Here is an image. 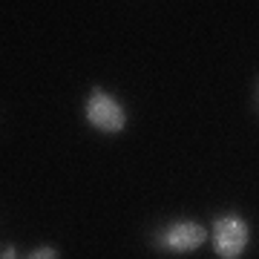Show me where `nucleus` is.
<instances>
[{
	"label": "nucleus",
	"mask_w": 259,
	"mask_h": 259,
	"mask_svg": "<svg viewBox=\"0 0 259 259\" xmlns=\"http://www.w3.org/2000/svg\"><path fill=\"white\" fill-rule=\"evenodd\" d=\"M207 242V231L199 222H173L161 233V245L170 253H190Z\"/></svg>",
	"instance_id": "obj_3"
},
{
	"label": "nucleus",
	"mask_w": 259,
	"mask_h": 259,
	"mask_svg": "<svg viewBox=\"0 0 259 259\" xmlns=\"http://www.w3.org/2000/svg\"><path fill=\"white\" fill-rule=\"evenodd\" d=\"M0 259H20V256H18V250H15V245H3Z\"/></svg>",
	"instance_id": "obj_5"
},
{
	"label": "nucleus",
	"mask_w": 259,
	"mask_h": 259,
	"mask_svg": "<svg viewBox=\"0 0 259 259\" xmlns=\"http://www.w3.org/2000/svg\"><path fill=\"white\" fill-rule=\"evenodd\" d=\"M250 228L236 213H225L213 222V250L219 259H236L248 248Z\"/></svg>",
	"instance_id": "obj_1"
},
{
	"label": "nucleus",
	"mask_w": 259,
	"mask_h": 259,
	"mask_svg": "<svg viewBox=\"0 0 259 259\" xmlns=\"http://www.w3.org/2000/svg\"><path fill=\"white\" fill-rule=\"evenodd\" d=\"M26 259H58V250H55V248H47V245H44V248H35Z\"/></svg>",
	"instance_id": "obj_4"
},
{
	"label": "nucleus",
	"mask_w": 259,
	"mask_h": 259,
	"mask_svg": "<svg viewBox=\"0 0 259 259\" xmlns=\"http://www.w3.org/2000/svg\"><path fill=\"white\" fill-rule=\"evenodd\" d=\"M87 121L101 133H121L127 124V112L115 95L93 90V95L87 98Z\"/></svg>",
	"instance_id": "obj_2"
}]
</instances>
